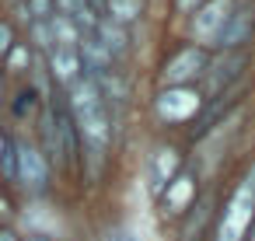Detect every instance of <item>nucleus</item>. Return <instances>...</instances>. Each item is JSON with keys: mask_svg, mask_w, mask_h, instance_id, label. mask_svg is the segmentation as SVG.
<instances>
[{"mask_svg": "<svg viewBox=\"0 0 255 241\" xmlns=\"http://www.w3.org/2000/svg\"><path fill=\"white\" fill-rule=\"evenodd\" d=\"M70 116L88 150V175L95 178L112 143V119H109V109H105V98L95 77H77L70 84Z\"/></svg>", "mask_w": 255, "mask_h": 241, "instance_id": "obj_1", "label": "nucleus"}, {"mask_svg": "<svg viewBox=\"0 0 255 241\" xmlns=\"http://www.w3.org/2000/svg\"><path fill=\"white\" fill-rule=\"evenodd\" d=\"M255 220V171L238 185V192L231 196L224 217H220V231H217V241H241L245 231L252 227Z\"/></svg>", "mask_w": 255, "mask_h": 241, "instance_id": "obj_2", "label": "nucleus"}, {"mask_svg": "<svg viewBox=\"0 0 255 241\" xmlns=\"http://www.w3.org/2000/svg\"><path fill=\"white\" fill-rule=\"evenodd\" d=\"M206 70V53L199 49V46H192V49H182L178 56H171L168 63H164V70H161V84L164 88H185L192 77H199Z\"/></svg>", "mask_w": 255, "mask_h": 241, "instance_id": "obj_3", "label": "nucleus"}, {"mask_svg": "<svg viewBox=\"0 0 255 241\" xmlns=\"http://www.w3.org/2000/svg\"><path fill=\"white\" fill-rule=\"evenodd\" d=\"M203 98L192 91V88H164L157 95V116L168 119V122H185L199 112Z\"/></svg>", "mask_w": 255, "mask_h": 241, "instance_id": "obj_4", "label": "nucleus"}, {"mask_svg": "<svg viewBox=\"0 0 255 241\" xmlns=\"http://www.w3.org/2000/svg\"><path fill=\"white\" fill-rule=\"evenodd\" d=\"M231 11H234V0H210V4H203V7L196 11L192 35H196L199 42H217L224 21L231 18Z\"/></svg>", "mask_w": 255, "mask_h": 241, "instance_id": "obj_5", "label": "nucleus"}, {"mask_svg": "<svg viewBox=\"0 0 255 241\" xmlns=\"http://www.w3.org/2000/svg\"><path fill=\"white\" fill-rule=\"evenodd\" d=\"M46 178H49V168H46L42 154L35 147H28V143H18V182L28 185L32 192H42Z\"/></svg>", "mask_w": 255, "mask_h": 241, "instance_id": "obj_6", "label": "nucleus"}, {"mask_svg": "<svg viewBox=\"0 0 255 241\" xmlns=\"http://www.w3.org/2000/svg\"><path fill=\"white\" fill-rule=\"evenodd\" d=\"M252 21H255V11H252L248 4L234 7V11H231V18L224 21L220 35H217V46H220V49H238V46L248 39V32H252Z\"/></svg>", "mask_w": 255, "mask_h": 241, "instance_id": "obj_7", "label": "nucleus"}, {"mask_svg": "<svg viewBox=\"0 0 255 241\" xmlns=\"http://www.w3.org/2000/svg\"><path fill=\"white\" fill-rule=\"evenodd\" d=\"M245 53H224L213 67H206V81H210V91H227L238 77H241V70H245Z\"/></svg>", "mask_w": 255, "mask_h": 241, "instance_id": "obj_8", "label": "nucleus"}, {"mask_svg": "<svg viewBox=\"0 0 255 241\" xmlns=\"http://www.w3.org/2000/svg\"><path fill=\"white\" fill-rule=\"evenodd\" d=\"M178 175H182V157H178V150H175V147H161V150L154 154V161H150V189H154V192H164Z\"/></svg>", "mask_w": 255, "mask_h": 241, "instance_id": "obj_9", "label": "nucleus"}, {"mask_svg": "<svg viewBox=\"0 0 255 241\" xmlns=\"http://www.w3.org/2000/svg\"><path fill=\"white\" fill-rule=\"evenodd\" d=\"M49 70L60 84H74L81 77V49L70 46H53L49 49Z\"/></svg>", "mask_w": 255, "mask_h": 241, "instance_id": "obj_10", "label": "nucleus"}, {"mask_svg": "<svg viewBox=\"0 0 255 241\" xmlns=\"http://www.w3.org/2000/svg\"><path fill=\"white\" fill-rule=\"evenodd\" d=\"M192 199H196V178L189 171H182L168 189H164V213H182V210H192Z\"/></svg>", "mask_w": 255, "mask_h": 241, "instance_id": "obj_11", "label": "nucleus"}, {"mask_svg": "<svg viewBox=\"0 0 255 241\" xmlns=\"http://www.w3.org/2000/svg\"><path fill=\"white\" fill-rule=\"evenodd\" d=\"M81 56H84V70H91L95 81H98L102 74H109V67H112V53H109L95 35L81 39Z\"/></svg>", "mask_w": 255, "mask_h": 241, "instance_id": "obj_12", "label": "nucleus"}, {"mask_svg": "<svg viewBox=\"0 0 255 241\" xmlns=\"http://www.w3.org/2000/svg\"><path fill=\"white\" fill-rule=\"evenodd\" d=\"M234 105H238V91H224V98H220V102H213V105H210V109L196 119L192 136H206V133H210V129H213V126H217V122H220V119L234 109Z\"/></svg>", "mask_w": 255, "mask_h": 241, "instance_id": "obj_13", "label": "nucleus"}, {"mask_svg": "<svg viewBox=\"0 0 255 241\" xmlns=\"http://www.w3.org/2000/svg\"><path fill=\"white\" fill-rule=\"evenodd\" d=\"M91 35H95L112 56H119V53L126 49V42H129V39H126V28H123L119 21H112V18H98V25H95Z\"/></svg>", "mask_w": 255, "mask_h": 241, "instance_id": "obj_14", "label": "nucleus"}, {"mask_svg": "<svg viewBox=\"0 0 255 241\" xmlns=\"http://www.w3.org/2000/svg\"><path fill=\"white\" fill-rule=\"evenodd\" d=\"M53 126L60 140V161H74V116L70 109H53Z\"/></svg>", "mask_w": 255, "mask_h": 241, "instance_id": "obj_15", "label": "nucleus"}, {"mask_svg": "<svg viewBox=\"0 0 255 241\" xmlns=\"http://www.w3.org/2000/svg\"><path fill=\"white\" fill-rule=\"evenodd\" d=\"M56 7H60V14H63V18H70L77 28L95 32L98 18H95V11H91V4H88V0H56Z\"/></svg>", "mask_w": 255, "mask_h": 241, "instance_id": "obj_16", "label": "nucleus"}, {"mask_svg": "<svg viewBox=\"0 0 255 241\" xmlns=\"http://www.w3.org/2000/svg\"><path fill=\"white\" fill-rule=\"evenodd\" d=\"M143 14V0H109V18L119 25H129Z\"/></svg>", "mask_w": 255, "mask_h": 241, "instance_id": "obj_17", "label": "nucleus"}, {"mask_svg": "<svg viewBox=\"0 0 255 241\" xmlns=\"http://www.w3.org/2000/svg\"><path fill=\"white\" fill-rule=\"evenodd\" d=\"M196 213L185 220V227H182V241H199V234H203V224L210 220V199H199V206H192Z\"/></svg>", "mask_w": 255, "mask_h": 241, "instance_id": "obj_18", "label": "nucleus"}, {"mask_svg": "<svg viewBox=\"0 0 255 241\" xmlns=\"http://www.w3.org/2000/svg\"><path fill=\"white\" fill-rule=\"evenodd\" d=\"M53 4H56V0H28V11H32L35 21H42V18L53 14Z\"/></svg>", "mask_w": 255, "mask_h": 241, "instance_id": "obj_19", "label": "nucleus"}, {"mask_svg": "<svg viewBox=\"0 0 255 241\" xmlns=\"http://www.w3.org/2000/svg\"><path fill=\"white\" fill-rule=\"evenodd\" d=\"M14 49V35H11V25L0 21V56H7Z\"/></svg>", "mask_w": 255, "mask_h": 241, "instance_id": "obj_20", "label": "nucleus"}, {"mask_svg": "<svg viewBox=\"0 0 255 241\" xmlns=\"http://www.w3.org/2000/svg\"><path fill=\"white\" fill-rule=\"evenodd\" d=\"M203 4H210V0H178V11H199Z\"/></svg>", "mask_w": 255, "mask_h": 241, "instance_id": "obj_21", "label": "nucleus"}, {"mask_svg": "<svg viewBox=\"0 0 255 241\" xmlns=\"http://www.w3.org/2000/svg\"><path fill=\"white\" fill-rule=\"evenodd\" d=\"M109 241H136V238H133V234H129V231H116V234H112V238H109Z\"/></svg>", "mask_w": 255, "mask_h": 241, "instance_id": "obj_22", "label": "nucleus"}, {"mask_svg": "<svg viewBox=\"0 0 255 241\" xmlns=\"http://www.w3.org/2000/svg\"><path fill=\"white\" fill-rule=\"evenodd\" d=\"M0 241H18V234L11 227H0Z\"/></svg>", "mask_w": 255, "mask_h": 241, "instance_id": "obj_23", "label": "nucleus"}, {"mask_svg": "<svg viewBox=\"0 0 255 241\" xmlns=\"http://www.w3.org/2000/svg\"><path fill=\"white\" fill-rule=\"evenodd\" d=\"M7 210H11V206H7V199H0V217H7Z\"/></svg>", "mask_w": 255, "mask_h": 241, "instance_id": "obj_24", "label": "nucleus"}, {"mask_svg": "<svg viewBox=\"0 0 255 241\" xmlns=\"http://www.w3.org/2000/svg\"><path fill=\"white\" fill-rule=\"evenodd\" d=\"M28 241H46V238H28Z\"/></svg>", "mask_w": 255, "mask_h": 241, "instance_id": "obj_25", "label": "nucleus"}, {"mask_svg": "<svg viewBox=\"0 0 255 241\" xmlns=\"http://www.w3.org/2000/svg\"><path fill=\"white\" fill-rule=\"evenodd\" d=\"M0 150H4V136H0Z\"/></svg>", "mask_w": 255, "mask_h": 241, "instance_id": "obj_26", "label": "nucleus"}, {"mask_svg": "<svg viewBox=\"0 0 255 241\" xmlns=\"http://www.w3.org/2000/svg\"><path fill=\"white\" fill-rule=\"evenodd\" d=\"M252 241H255V227H252Z\"/></svg>", "mask_w": 255, "mask_h": 241, "instance_id": "obj_27", "label": "nucleus"}]
</instances>
